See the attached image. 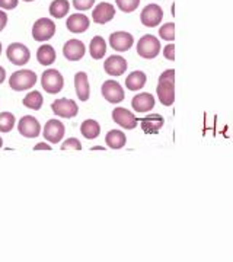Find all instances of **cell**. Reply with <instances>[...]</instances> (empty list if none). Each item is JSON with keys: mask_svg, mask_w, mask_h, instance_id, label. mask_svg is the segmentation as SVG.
Instances as JSON below:
<instances>
[{"mask_svg": "<svg viewBox=\"0 0 233 262\" xmlns=\"http://www.w3.org/2000/svg\"><path fill=\"white\" fill-rule=\"evenodd\" d=\"M159 35L165 41H174L175 39V24L174 22H168L163 27H160Z\"/></svg>", "mask_w": 233, "mask_h": 262, "instance_id": "29", "label": "cell"}, {"mask_svg": "<svg viewBox=\"0 0 233 262\" xmlns=\"http://www.w3.org/2000/svg\"><path fill=\"white\" fill-rule=\"evenodd\" d=\"M160 53V41L155 35H143L137 42V54L141 58L152 60L156 58Z\"/></svg>", "mask_w": 233, "mask_h": 262, "instance_id": "3", "label": "cell"}, {"mask_svg": "<svg viewBox=\"0 0 233 262\" xmlns=\"http://www.w3.org/2000/svg\"><path fill=\"white\" fill-rule=\"evenodd\" d=\"M8 25V13L0 10V32L5 29V27Z\"/></svg>", "mask_w": 233, "mask_h": 262, "instance_id": "35", "label": "cell"}, {"mask_svg": "<svg viewBox=\"0 0 233 262\" xmlns=\"http://www.w3.org/2000/svg\"><path fill=\"white\" fill-rule=\"evenodd\" d=\"M105 143H107L108 147H111L114 150L122 149L125 146V143H127V137H125V134L122 131L111 130L108 131V134L105 137Z\"/></svg>", "mask_w": 233, "mask_h": 262, "instance_id": "21", "label": "cell"}, {"mask_svg": "<svg viewBox=\"0 0 233 262\" xmlns=\"http://www.w3.org/2000/svg\"><path fill=\"white\" fill-rule=\"evenodd\" d=\"M34 150H48V151H51V146L47 144V143H38V144H35Z\"/></svg>", "mask_w": 233, "mask_h": 262, "instance_id": "36", "label": "cell"}, {"mask_svg": "<svg viewBox=\"0 0 233 262\" xmlns=\"http://www.w3.org/2000/svg\"><path fill=\"white\" fill-rule=\"evenodd\" d=\"M115 2H117V6L120 8V10L125 12V13L134 12L140 5V0H115Z\"/></svg>", "mask_w": 233, "mask_h": 262, "instance_id": "30", "label": "cell"}, {"mask_svg": "<svg viewBox=\"0 0 233 262\" xmlns=\"http://www.w3.org/2000/svg\"><path fill=\"white\" fill-rule=\"evenodd\" d=\"M89 25H91V20L83 13H73L67 18V22H66L67 29L73 34H83L84 31H88Z\"/></svg>", "mask_w": 233, "mask_h": 262, "instance_id": "17", "label": "cell"}, {"mask_svg": "<svg viewBox=\"0 0 233 262\" xmlns=\"http://www.w3.org/2000/svg\"><path fill=\"white\" fill-rule=\"evenodd\" d=\"M146 82H147L146 75H144L143 72H140V70H136V72L130 73L129 77L125 79V86H127V89L136 92V91L143 89V86L146 84Z\"/></svg>", "mask_w": 233, "mask_h": 262, "instance_id": "23", "label": "cell"}, {"mask_svg": "<svg viewBox=\"0 0 233 262\" xmlns=\"http://www.w3.org/2000/svg\"><path fill=\"white\" fill-rule=\"evenodd\" d=\"M43 103H44V98H43V95L39 94L38 91H32V92H29V94L24 98V105H25L27 108H29V110H34V111L41 110Z\"/></svg>", "mask_w": 233, "mask_h": 262, "instance_id": "27", "label": "cell"}, {"mask_svg": "<svg viewBox=\"0 0 233 262\" xmlns=\"http://www.w3.org/2000/svg\"><path fill=\"white\" fill-rule=\"evenodd\" d=\"M65 124L58 120H50L47 121L46 127H44V139L50 141L51 144H57L63 140L65 137Z\"/></svg>", "mask_w": 233, "mask_h": 262, "instance_id": "11", "label": "cell"}, {"mask_svg": "<svg viewBox=\"0 0 233 262\" xmlns=\"http://www.w3.org/2000/svg\"><path fill=\"white\" fill-rule=\"evenodd\" d=\"M86 54V47L80 39H69L63 46V56L70 61H79Z\"/></svg>", "mask_w": 233, "mask_h": 262, "instance_id": "14", "label": "cell"}, {"mask_svg": "<svg viewBox=\"0 0 233 262\" xmlns=\"http://www.w3.org/2000/svg\"><path fill=\"white\" fill-rule=\"evenodd\" d=\"M24 2H34V0H24Z\"/></svg>", "mask_w": 233, "mask_h": 262, "instance_id": "40", "label": "cell"}, {"mask_svg": "<svg viewBox=\"0 0 233 262\" xmlns=\"http://www.w3.org/2000/svg\"><path fill=\"white\" fill-rule=\"evenodd\" d=\"M101 91H102L103 98L110 103H120L125 98V94L122 91L121 84L118 83V82H115V80H107L102 84Z\"/></svg>", "mask_w": 233, "mask_h": 262, "instance_id": "13", "label": "cell"}, {"mask_svg": "<svg viewBox=\"0 0 233 262\" xmlns=\"http://www.w3.org/2000/svg\"><path fill=\"white\" fill-rule=\"evenodd\" d=\"M89 53H91V56L95 60L103 58L105 54H107V42H105V39L102 37H99V35L93 37L91 44H89Z\"/></svg>", "mask_w": 233, "mask_h": 262, "instance_id": "24", "label": "cell"}, {"mask_svg": "<svg viewBox=\"0 0 233 262\" xmlns=\"http://www.w3.org/2000/svg\"><path fill=\"white\" fill-rule=\"evenodd\" d=\"M95 5V0H73V6L77 10H89Z\"/></svg>", "mask_w": 233, "mask_h": 262, "instance_id": "32", "label": "cell"}, {"mask_svg": "<svg viewBox=\"0 0 233 262\" xmlns=\"http://www.w3.org/2000/svg\"><path fill=\"white\" fill-rule=\"evenodd\" d=\"M163 56H165V58H168L169 61H174L175 60V46L168 44L166 47L163 48Z\"/></svg>", "mask_w": 233, "mask_h": 262, "instance_id": "33", "label": "cell"}, {"mask_svg": "<svg viewBox=\"0 0 233 262\" xmlns=\"http://www.w3.org/2000/svg\"><path fill=\"white\" fill-rule=\"evenodd\" d=\"M159 101L165 106H171L175 102V70L168 69L159 76L158 88H156Z\"/></svg>", "mask_w": 233, "mask_h": 262, "instance_id": "1", "label": "cell"}, {"mask_svg": "<svg viewBox=\"0 0 233 262\" xmlns=\"http://www.w3.org/2000/svg\"><path fill=\"white\" fill-rule=\"evenodd\" d=\"M155 96L152 94H139L136 95L131 101L133 110L136 113H149L155 108Z\"/></svg>", "mask_w": 233, "mask_h": 262, "instance_id": "18", "label": "cell"}, {"mask_svg": "<svg viewBox=\"0 0 233 262\" xmlns=\"http://www.w3.org/2000/svg\"><path fill=\"white\" fill-rule=\"evenodd\" d=\"M75 89L76 94L79 96V99L84 102L89 99L91 95V86H89V80H88V75L84 72H79L75 75Z\"/></svg>", "mask_w": 233, "mask_h": 262, "instance_id": "19", "label": "cell"}, {"mask_svg": "<svg viewBox=\"0 0 233 262\" xmlns=\"http://www.w3.org/2000/svg\"><path fill=\"white\" fill-rule=\"evenodd\" d=\"M56 34V24L50 18H39L32 27V37L35 41H48Z\"/></svg>", "mask_w": 233, "mask_h": 262, "instance_id": "5", "label": "cell"}, {"mask_svg": "<svg viewBox=\"0 0 233 262\" xmlns=\"http://www.w3.org/2000/svg\"><path fill=\"white\" fill-rule=\"evenodd\" d=\"M56 50H54V47L48 46V44H44V46L38 48L37 60L39 64L51 66L56 61Z\"/></svg>", "mask_w": 233, "mask_h": 262, "instance_id": "22", "label": "cell"}, {"mask_svg": "<svg viewBox=\"0 0 233 262\" xmlns=\"http://www.w3.org/2000/svg\"><path fill=\"white\" fill-rule=\"evenodd\" d=\"M80 133H82V136H83L84 139L93 140V139H96L101 134V125L95 120H86V121L82 122Z\"/></svg>", "mask_w": 233, "mask_h": 262, "instance_id": "26", "label": "cell"}, {"mask_svg": "<svg viewBox=\"0 0 233 262\" xmlns=\"http://www.w3.org/2000/svg\"><path fill=\"white\" fill-rule=\"evenodd\" d=\"M5 79H6V70L0 66V84L5 82Z\"/></svg>", "mask_w": 233, "mask_h": 262, "instance_id": "37", "label": "cell"}, {"mask_svg": "<svg viewBox=\"0 0 233 262\" xmlns=\"http://www.w3.org/2000/svg\"><path fill=\"white\" fill-rule=\"evenodd\" d=\"M15 127V115L12 113L0 114V133H10Z\"/></svg>", "mask_w": 233, "mask_h": 262, "instance_id": "28", "label": "cell"}, {"mask_svg": "<svg viewBox=\"0 0 233 262\" xmlns=\"http://www.w3.org/2000/svg\"><path fill=\"white\" fill-rule=\"evenodd\" d=\"M0 54H2V42H0Z\"/></svg>", "mask_w": 233, "mask_h": 262, "instance_id": "39", "label": "cell"}, {"mask_svg": "<svg viewBox=\"0 0 233 262\" xmlns=\"http://www.w3.org/2000/svg\"><path fill=\"white\" fill-rule=\"evenodd\" d=\"M61 150H76V151H79V150H82V144H80V141L77 140V139H69V140H66L63 144H61Z\"/></svg>", "mask_w": 233, "mask_h": 262, "instance_id": "31", "label": "cell"}, {"mask_svg": "<svg viewBox=\"0 0 233 262\" xmlns=\"http://www.w3.org/2000/svg\"><path fill=\"white\" fill-rule=\"evenodd\" d=\"M2 146H3V140H2V137H0V149H2Z\"/></svg>", "mask_w": 233, "mask_h": 262, "instance_id": "38", "label": "cell"}, {"mask_svg": "<svg viewBox=\"0 0 233 262\" xmlns=\"http://www.w3.org/2000/svg\"><path fill=\"white\" fill-rule=\"evenodd\" d=\"M103 69H105V72H107L108 75L121 76L124 75L125 70H127V60H125L124 57L114 54V56H110L105 60Z\"/></svg>", "mask_w": 233, "mask_h": 262, "instance_id": "16", "label": "cell"}, {"mask_svg": "<svg viewBox=\"0 0 233 262\" xmlns=\"http://www.w3.org/2000/svg\"><path fill=\"white\" fill-rule=\"evenodd\" d=\"M37 75L32 70H18L10 76L9 86L16 92L28 91L37 83Z\"/></svg>", "mask_w": 233, "mask_h": 262, "instance_id": "2", "label": "cell"}, {"mask_svg": "<svg viewBox=\"0 0 233 262\" xmlns=\"http://www.w3.org/2000/svg\"><path fill=\"white\" fill-rule=\"evenodd\" d=\"M114 16H115V8L108 2L98 3L92 12V19L95 20V24H101V25L112 20Z\"/></svg>", "mask_w": 233, "mask_h": 262, "instance_id": "15", "label": "cell"}, {"mask_svg": "<svg viewBox=\"0 0 233 262\" xmlns=\"http://www.w3.org/2000/svg\"><path fill=\"white\" fill-rule=\"evenodd\" d=\"M112 120L120 127L127 128V130H134L137 127V121H139L134 114L129 110H125V108H121V106H118L112 111Z\"/></svg>", "mask_w": 233, "mask_h": 262, "instance_id": "12", "label": "cell"}, {"mask_svg": "<svg viewBox=\"0 0 233 262\" xmlns=\"http://www.w3.org/2000/svg\"><path fill=\"white\" fill-rule=\"evenodd\" d=\"M18 131L20 136H24L27 139H37L41 133V124L35 117L25 115L19 120Z\"/></svg>", "mask_w": 233, "mask_h": 262, "instance_id": "9", "label": "cell"}, {"mask_svg": "<svg viewBox=\"0 0 233 262\" xmlns=\"http://www.w3.org/2000/svg\"><path fill=\"white\" fill-rule=\"evenodd\" d=\"M41 84H43V89L47 94L56 95L61 92V89L65 86V79L58 70L48 69L41 76Z\"/></svg>", "mask_w": 233, "mask_h": 262, "instance_id": "4", "label": "cell"}, {"mask_svg": "<svg viewBox=\"0 0 233 262\" xmlns=\"http://www.w3.org/2000/svg\"><path fill=\"white\" fill-rule=\"evenodd\" d=\"M163 124H165V120L159 114H152V115H147V117L141 118V128L147 134L158 133L163 127Z\"/></svg>", "mask_w": 233, "mask_h": 262, "instance_id": "20", "label": "cell"}, {"mask_svg": "<svg viewBox=\"0 0 233 262\" xmlns=\"http://www.w3.org/2000/svg\"><path fill=\"white\" fill-rule=\"evenodd\" d=\"M51 110H53L54 115L61 117V118H73L79 113L77 103L72 99H67V98H61V99L54 101L51 103Z\"/></svg>", "mask_w": 233, "mask_h": 262, "instance_id": "8", "label": "cell"}, {"mask_svg": "<svg viewBox=\"0 0 233 262\" xmlns=\"http://www.w3.org/2000/svg\"><path fill=\"white\" fill-rule=\"evenodd\" d=\"M6 57L15 66H25L31 58V51L27 46L20 42H12L6 50Z\"/></svg>", "mask_w": 233, "mask_h": 262, "instance_id": "6", "label": "cell"}, {"mask_svg": "<svg viewBox=\"0 0 233 262\" xmlns=\"http://www.w3.org/2000/svg\"><path fill=\"white\" fill-rule=\"evenodd\" d=\"M69 10H70V3H69V0H53L51 2V5H50V15L53 16V18L56 19H61L65 18L66 15L69 13Z\"/></svg>", "mask_w": 233, "mask_h": 262, "instance_id": "25", "label": "cell"}, {"mask_svg": "<svg viewBox=\"0 0 233 262\" xmlns=\"http://www.w3.org/2000/svg\"><path fill=\"white\" fill-rule=\"evenodd\" d=\"M134 44V38L131 35L130 32H125V31H117V32H112L110 35V46H111L115 51H129Z\"/></svg>", "mask_w": 233, "mask_h": 262, "instance_id": "10", "label": "cell"}, {"mask_svg": "<svg viewBox=\"0 0 233 262\" xmlns=\"http://www.w3.org/2000/svg\"><path fill=\"white\" fill-rule=\"evenodd\" d=\"M19 0H0V8L5 10H12L18 6Z\"/></svg>", "mask_w": 233, "mask_h": 262, "instance_id": "34", "label": "cell"}, {"mask_svg": "<svg viewBox=\"0 0 233 262\" xmlns=\"http://www.w3.org/2000/svg\"><path fill=\"white\" fill-rule=\"evenodd\" d=\"M140 19H141V24L144 27L155 28V27H158L159 24L162 22V19H163V10L156 3H150V5H147L144 9L141 10Z\"/></svg>", "mask_w": 233, "mask_h": 262, "instance_id": "7", "label": "cell"}]
</instances>
